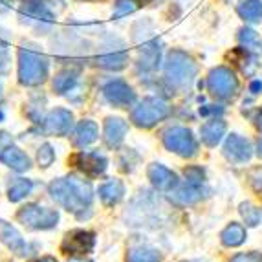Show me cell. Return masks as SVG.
<instances>
[{
  "instance_id": "cell-1",
  "label": "cell",
  "mask_w": 262,
  "mask_h": 262,
  "mask_svg": "<svg viewBox=\"0 0 262 262\" xmlns=\"http://www.w3.org/2000/svg\"><path fill=\"white\" fill-rule=\"evenodd\" d=\"M50 194L57 204H61L64 209L77 214L81 219L84 216V211L90 209L94 200L92 185L84 180L77 178V176H66V178H59L52 182Z\"/></svg>"
},
{
  "instance_id": "cell-2",
  "label": "cell",
  "mask_w": 262,
  "mask_h": 262,
  "mask_svg": "<svg viewBox=\"0 0 262 262\" xmlns=\"http://www.w3.org/2000/svg\"><path fill=\"white\" fill-rule=\"evenodd\" d=\"M48 77V59L39 50L22 46L18 50V81L24 86H39Z\"/></svg>"
},
{
  "instance_id": "cell-3",
  "label": "cell",
  "mask_w": 262,
  "mask_h": 262,
  "mask_svg": "<svg viewBox=\"0 0 262 262\" xmlns=\"http://www.w3.org/2000/svg\"><path fill=\"white\" fill-rule=\"evenodd\" d=\"M196 75V64L185 52L172 50L165 61V77L174 88H185Z\"/></svg>"
},
{
  "instance_id": "cell-4",
  "label": "cell",
  "mask_w": 262,
  "mask_h": 262,
  "mask_svg": "<svg viewBox=\"0 0 262 262\" xmlns=\"http://www.w3.org/2000/svg\"><path fill=\"white\" fill-rule=\"evenodd\" d=\"M206 192V174L200 167H189L185 169V184L170 192V200L180 206H191L202 200Z\"/></svg>"
},
{
  "instance_id": "cell-5",
  "label": "cell",
  "mask_w": 262,
  "mask_h": 262,
  "mask_svg": "<svg viewBox=\"0 0 262 262\" xmlns=\"http://www.w3.org/2000/svg\"><path fill=\"white\" fill-rule=\"evenodd\" d=\"M169 114L170 106L163 99H160V97H147V99H143L132 108L130 118L134 121V125H138V127L150 128L156 123L169 118Z\"/></svg>"
},
{
  "instance_id": "cell-6",
  "label": "cell",
  "mask_w": 262,
  "mask_h": 262,
  "mask_svg": "<svg viewBox=\"0 0 262 262\" xmlns=\"http://www.w3.org/2000/svg\"><path fill=\"white\" fill-rule=\"evenodd\" d=\"M162 141L167 150L178 154V156H184V158L194 156L198 150V143H196V140H194V136L185 127L167 128L162 136Z\"/></svg>"
},
{
  "instance_id": "cell-7",
  "label": "cell",
  "mask_w": 262,
  "mask_h": 262,
  "mask_svg": "<svg viewBox=\"0 0 262 262\" xmlns=\"http://www.w3.org/2000/svg\"><path fill=\"white\" fill-rule=\"evenodd\" d=\"M17 219L30 229H52L59 222V213L37 204H28L17 213Z\"/></svg>"
},
{
  "instance_id": "cell-8",
  "label": "cell",
  "mask_w": 262,
  "mask_h": 262,
  "mask_svg": "<svg viewBox=\"0 0 262 262\" xmlns=\"http://www.w3.org/2000/svg\"><path fill=\"white\" fill-rule=\"evenodd\" d=\"M207 86L209 92L219 99H231L238 90V81L231 70H227L224 66L214 68L207 77Z\"/></svg>"
},
{
  "instance_id": "cell-9",
  "label": "cell",
  "mask_w": 262,
  "mask_h": 262,
  "mask_svg": "<svg viewBox=\"0 0 262 262\" xmlns=\"http://www.w3.org/2000/svg\"><path fill=\"white\" fill-rule=\"evenodd\" d=\"M94 246H96V235L86 229H74V231L66 233L64 241L61 244L62 253L72 255V257H81V255L92 253Z\"/></svg>"
},
{
  "instance_id": "cell-10",
  "label": "cell",
  "mask_w": 262,
  "mask_h": 262,
  "mask_svg": "<svg viewBox=\"0 0 262 262\" xmlns=\"http://www.w3.org/2000/svg\"><path fill=\"white\" fill-rule=\"evenodd\" d=\"M103 96L110 105L118 106V108H128L136 103V92L123 79H114L106 83L103 86Z\"/></svg>"
},
{
  "instance_id": "cell-11",
  "label": "cell",
  "mask_w": 262,
  "mask_h": 262,
  "mask_svg": "<svg viewBox=\"0 0 262 262\" xmlns=\"http://www.w3.org/2000/svg\"><path fill=\"white\" fill-rule=\"evenodd\" d=\"M20 20L35 26L37 30H46V28L52 26L53 22V15L42 2H26V4L20 8Z\"/></svg>"
},
{
  "instance_id": "cell-12",
  "label": "cell",
  "mask_w": 262,
  "mask_h": 262,
  "mask_svg": "<svg viewBox=\"0 0 262 262\" xmlns=\"http://www.w3.org/2000/svg\"><path fill=\"white\" fill-rule=\"evenodd\" d=\"M72 163L88 178H97L108 167V160L99 152H77L72 156Z\"/></svg>"
},
{
  "instance_id": "cell-13",
  "label": "cell",
  "mask_w": 262,
  "mask_h": 262,
  "mask_svg": "<svg viewBox=\"0 0 262 262\" xmlns=\"http://www.w3.org/2000/svg\"><path fill=\"white\" fill-rule=\"evenodd\" d=\"M44 134L50 136H66L74 125V114L66 108H55L42 119Z\"/></svg>"
},
{
  "instance_id": "cell-14",
  "label": "cell",
  "mask_w": 262,
  "mask_h": 262,
  "mask_svg": "<svg viewBox=\"0 0 262 262\" xmlns=\"http://www.w3.org/2000/svg\"><path fill=\"white\" fill-rule=\"evenodd\" d=\"M224 154L233 163H246L251 158V145L242 136L231 134L224 145Z\"/></svg>"
},
{
  "instance_id": "cell-15",
  "label": "cell",
  "mask_w": 262,
  "mask_h": 262,
  "mask_svg": "<svg viewBox=\"0 0 262 262\" xmlns=\"http://www.w3.org/2000/svg\"><path fill=\"white\" fill-rule=\"evenodd\" d=\"M147 174H149L150 184L156 189H160V191H170V189H174L178 185V176L170 169H167L165 165H162V163L149 165Z\"/></svg>"
},
{
  "instance_id": "cell-16",
  "label": "cell",
  "mask_w": 262,
  "mask_h": 262,
  "mask_svg": "<svg viewBox=\"0 0 262 262\" xmlns=\"http://www.w3.org/2000/svg\"><path fill=\"white\" fill-rule=\"evenodd\" d=\"M0 162L4 163V165L11 167L13 170H17V172H24V170H28L31 167L30 158L22 152L18 147H15L13 143L8 145V147L0 152Z\"/></svg>"
},
{
  "instance_id": "cell-17",
  "label": "cell",
  "mask_w": 262,
  "mask_h": 262,
  "mask_svg": "<svg viewBox=\"0 0 262 262\" xmlns=\"http://www.w3.org/2000/svg\"><path fill=\"white\" fill-rule=\"evenodd\" d=\"M0 241L4 242L13 253L17 255H26L28 253V246L22 238L20 233L15 229L11 224L8 222H0Z\"/></svg>"
},
{
  "instance_id": "cell-18",
  "label": "cell",
  "mask_w": 262,
  "mask_h": 262,
  "mask_svg": "<svg viewBox=\"0 0 262 262\" xmlns=\"http://www.w3.org/2000/svg\"><path fill=\"white\" fill-rule=\"evenodd\" d=\"M127 130H128V125L125 119L121 118H108L105 121V141L108 147H118V145L123 143L125 140V136H127Z\"/></svg>"
},
{
  "instance_id": "cell-19",
  "label": "cell",
  "mask_w": 262,
  "mask_h": 262,
  "mask_svg": "<svg viewBox=\"0 0 262 262\" xmlns=\"http://www.w3.org/2000/svg\"><path fill=\"white\" fill-rule=\"evenodd\" d=\"M99 136V128L94 121L90 119H84L75 127L74 136H72V141H74L75 147H86V145L94 143Z\"/></svg>"
},
{
  "instance_id": "cell-20",
  "label": "cell",
  "mask_w": 262,
  "mask_h": 262,
  "mask_svg": "<svg viewBox=\"0 0 262 262\" xmlns=\"http://www.w3.org/2000/svg\"><path fill=\"white\" fill-rule=\"evenodd\" d=\"M125 196V185L121 180H108L106 184L99 187V198L105 206H116Z\"/></svg>"
},
{
  "instance_id": "cell-21",
  "label": "cell",
  "mask_w": 262,
  "mask_h": 262,
  "mask_svg": "<svg viewBox=\"0 0 262 262\" xmlns=\"http://www.w3.org/2000/svg\"><path fill=\"white\" fill-rule=\"evenodd\" d=\"M128 62V53L127 50L118 48V50H105L97 57V64L106 68V70H121Z\"/></svg>"
},
{
  "instance_id": "cell-22",
  "label": "cell",
  "mask_w": 262,
  "mask_h": 262,
  "mask_svg": "<svg viewBox=\"0 0 262 262\" xmlns=\"http://www.w3.org/2000/svg\"><path fill=\"white\" fill-rule=\"evenodd\" d=\"M224 132H226V123H224L222 119H211V121H207L206 125L200 128L202 141H204L207 147H214V145L220 143Z\"/></svg>"
},
{
  "instance_id": "cell-23",
  "label": "cell",
  "mask_w": 262,
  "mask_h": 262,
  "mask_svg": "<svg viewBox=\"0 0 262 262\" xmlns=\"http://www.w3.org/2000/svg\"><path fill=\"white\" fill-rule=\"evenodd\" d=\"M160 42L158 40H150V42L143 44L141 48V57H140V66H143V70H154L160 64Z\"/></svg>"
},
{
  "instance_id": "cell-24",
  "label": "cell",
  "mask_w": 262,
  "mask_h": 262,
  "mask_svg": "<svg viewBox=\"0 0 262 262\" xmlns=\"http://www.w3.org/2000/svg\"><path fill=\"white\" fill-rule=\"evenodd\" d=\"M33 189V182L28 178H13L8 185V198L11 202H20Z\"/></svg>"
},
{
  "instance_id": "cell-25",
  "label": "cell",
  "mask_w": 262,
  "mask_h": 262,
  "mask_svg": "<svg viewBox=\"0 0 262 262\" xmlns=\"http://www.w3.org/2000/svg\"><path fill=\"white\" fill-rule=\"evenodd\" d=\"M220 238H222V244L227 246V248H236L246 241V229L241 224L233 222L224 229Z\"/></svg>"
},
{
  "instance_id": "cell-26",
  "label": "cell",
  "mask_w": 262,
  "mask_h": 262,
  "mask_svg": "<svg viewBox=\"0 0 262 262\" xmlns=\"http://www.w3.org/2000/svg\"><path fill=\"white\" fill-rule=\"evenodd\" d=\"M77 75H79V72L70 70V68L59 72V74L55 75V79H53V90H55L57 94L70 92L72 88H74V84L77 83Z\"/></svg>"
},
{
  "instance_id": "cell-27",
  "label": "cell",
  "mask_w": 262,
  "mask_h": 262,
  "mask_svg": "<svg viewBox=\"0 0 262 262\" xmlns=\"http://www.w3.org/2000/svg\"><path fill=\"white\" fill-rule=\"evenodd\" d=\"M127 262H162V255L149 246H138L128 251Z\"/></svg>"
},
{
  "instance_id": "cell-28",
  "label": "cell",
  "mask_w": 262,
  "mask_h": 262,
  "mask_svg": "<svg viewBox=\"0 0 262 262\" xmlns=\"http://www.w3.org/2000/svg\"><path fill=\"white\" fill-rule=\"evenodd\" d=\"M238 13L244 20L257 22L262 18V0H246L238 6Z\"/></svg>"
},
{
  "instance_id": "cell-29",
  "label": "cell",
  "mask_w": 262,
  "mask_h": 262,
  "mask_svg": "<svg viewBox=\"0 0 262 262\" xmlns=\"http://www.w3.org/2000/svg\"><path fill=\"white\" fill-rule=\"evenodd\" d=\"M241 214L242 219L246 220V224L251 227L258 226L262 220V211L257 206H253V204H249V202H242L241 204Z\"/></svg>"
},
{
  "instance_id": "cell-30",
  "label": "cell",
  "mask_w": 262,
  "mask_h": 262,
  "mask_svg": "<svg viewBox=\"0 0 262 262\" xmlns=\"http://www.w3.org/2000/svg\"><path fill=\"white\" fill-rule=\"evenodd\" d=\"M37 160H39V165L40 167H50L53 163V160H55V150H53V147L50 143H44L39 147V150H37Z\"/></svg>"
},
{
  "instance_id": "cell-31",
  "label": "cell",
  "mask_w": 262,
  "mask_h": 262,
  "mask_svg": "<svg viewBox=\"0 0 262 262\" xmlns=\"http://www.w3.org/2000/svg\"><path fill=\"white\" fill-rule=\"evenodd\" d=\"M136 9V2L134 0H116V9H114V18H123L130 15Z\"/></svg>"
},
{
  "instance_id": "cell-32",
  "label": "cell",
  "mask_w": 262,
  "mask_h": 262,
  "mask_svg": "<svg viewBox=\"0 0 262 262\" xmlns=\"http://www.w3.org/2000/svg\"><path fill=\"white\" fill-rule=\"evenodd\" d=\"M11 57H9V48L6 42H0V75H6L9 72Z\"/></svg>"
},
{
  "instance_id": "cell-33",
  "label": "cell",
  "mask_w": 262,
  "mask_h": 262,
  "mask_svg": "<svg viewBox=\"0 0 262 262\" xmlns=\"http://www.w3.org/2000/svg\"><path fill=\"white\" fill-rule=\"evenodd\" d=\"M241 40L248 46V48H251V46H257V48H262V42L260 39H258L257 35H255V31L251 30H244L241 33Z\"/></svg>"
},
{
  "instance_id": "cell-34",
  "label": "cell",
  "mask_w": 262,
  "mask_h": 262,
  "mask_svg": "<svg viewBox=\"0 0 262 262\" xmlns=\"http://www.w3.org/2000/svg\"><path fill=\"white\" fill-rule=\"evenodd\" d=\"M231 262H262V255L257 251H251V253H241L236 257L231 258Z\"/></svg>"
},
{
  "instance_id": "cell-35",
  "label": "cell",
  "mask_w": 262,
  "mask_h": 262,
  "mask_svg": "<svg viewBox=\"0 0 262 262\" xmlns=\"http://www.w3.org/2000/svg\"><path fill=\"white\" fill-rule=\"evenodd\" d=\"M249 182L255 191H262V169H255L249 172Z\"/></svg>"
},
{
  "instance_id": "cell-36",
  "label": "cell",
  "mask_w": 262,
  "mask_h": 262,
  "mask_svg": "<svg viewBox=\"0 0 262 262\" xmlns=\"http://www.w3.org/2000/svg\"><path fill=\"white\" fill-rule=\"evenodd\" d=\"M13 141H11V136L8 134V132H4V130H0V152L8 147V145H11Z\"/></svg>"
},
{
  "instance_id": "cell-37",
  "label": "cell",
  "mask_w": 262,
  "mask_h": 262,
  "mask_svg": "<svg viewBox=\"0 0 262 262\" xmlns=\"http://www.w3.org/2000/svg\"><path fill=\"white\" fill-rule=\"evenodd\" d=\"M33 262H57L53 257H40V258H35Z\"/></svg>"
},
{
  "instance_id": "cell-38",
  "label": "cell",
  "mask_w": 262,
  "mask_h": 262,
  "mask_svg": "<svg viewBox=\"0 0 262 262\" xmlns=\"http://www.w3.org/2000/svg\"><path fill=\"white\" fill-rule=\"evenodd\" d=\"M8 9H9L8 6H6L4 2H2V0H0V13H6V11H8Z\"/></svg>"
},
{
  "instance_id": "cell-39",
  "label": "cell",
  "mask_w": 262,
  "mask_h": 262,
  "mask_svg": "<svg viewBox=\"0 0 262 262\" xmlns=\"http://www.w3.org/2000/svg\"><path fill=\"white\" fill-rule=\"evenodd\" d=\"M136 4H140V6H145V4H150L152 0H134Z\"/></svg>"
},
{
  "instance_id": "cell-40",
  "label": "cell",
  "mask_w": 262,
  "mask_h": 262,
  "mask_svg": "<svg viewBox=\"0 0 262 262\" xmlns=\"http://www.w3.org/2000/svg\"><path fill=\"white\" fill-rule=\"evenodd\" d=\"M257 152H258V156L262 158V140L258 141V147H257Z\"/></svg>"
},
{
  "instance_id": "cell-41",
  "label": "cell",
  "mask_w": 262,
  "mask_h": 262,
  "mask_svg": "<svg viewBox=\"0 0 262 262\" xmlns=\"http://www.w3.org/2000/svg\"><path fill=\"white\" fill-rule=\"evenodd\" d=\"M68 262H92V260H84V258H72V260Z\"/></svg>"
},
{
  "instance_id": "cell-42",
  "label": "cell",
  "mask_w": 262,
  "mask_h": 262,
  "mask_svg": "<svg viewBox=\"0 0 262 262\" xmlns=\"http://www.w3.org/2000/svg\"><path fill=\"white\" fill-rule=\"evenodd\" d=\"M258 127L262 128V114H260V118H258Z\"/></svg>"
}]
</instances>
